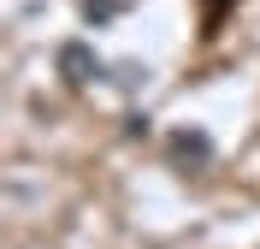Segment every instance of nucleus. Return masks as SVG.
Segmentation results:
<instances>
[{"mask_svg": "<svg viewBox=\"0 0 260 249\" xmlns=\"http://www.w3.org/2000/svg\"><path fill=\"white\" fill-rule=\"evenodd\" d=\"M53 66H59V77L71 83V89H83V83L107 77V60H101L95 42H83V36H71V42H59V48H53Z\"/></svg>", "mask_w": 260, "mask_h": 249, "instance_id": "f257e3e1", "label": "nucleus"}, {"mask_svg": "<svg viewBox=\"0 0 260 249\" xmlns=\"http://www.w3.org/2000/svg\"><path fill=\"white\" fill-rule=\"evenodd\" d=\"M166 149H172L178 166H207V160H213V136H207V131H172Z\"/></svg>", "mask_w": 260, "mask_h": 249, "instance_id": "f03ea898", "label": "nucleus"}, {"mask_svg": "<svg viewBox=\"0 0 260 249\" xmlns=\"http://www.w3.org/2000/svg\"><path fill=\"white\" fill-rule=\"evenodd\" d=\"M136 77H148V71H142V66H118V77H113V83H124V89H136Z\"/></svg>", "mask_w": 260, "mask_h": 249, "instance_id": "20e7f679", "label": "nucleus"}, {"mask_svg": "<svg viewBox=\"0 0 260 249\" xmlns=\"http://www.w3.org/2000/svg\"><path fill=\"white\" fill-rule=\"evenodd\" d=\"M118 6H124V0H83V18H89V24H107V18H118Z\"/></svg>", "mask_w": 260, "mask_h": 249, "instance_id": "7ed1b4c3", "label": "nucleus"}]
</instances>
